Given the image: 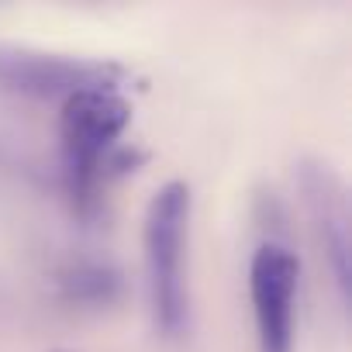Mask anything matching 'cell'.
<instances>
[{"mask_svg":"<svg viewBox=\"0 0 352 352\" xmlns=\"http://www.w3.org/2000/svg\"><path fill=\"white\" fill-rule=\"evenodd\" d=\"M52 283H56V297L80 311H104L124 297V273L114 263L90 259V256L66 259L56 270Z\"/></svg>","mask_w":352,"mask_h":352,"instance_id":"8992f818","label":"cell"},{"mask_svg":"<svg viewBox=\"0 0 352 352\" xmlns=\"http://www.w3.org/2000/svg\"><path fill=\"white\" fill-rule=\"evenodd\" d=\"M297 184L304 208L314 221L331 283L338 290V300H349V201L342 176L321 162V159H300Z\"/></svg>","mask_w":352,"mask_h":352,"instance_id":"5b68a950","label":"cell"},{"mask_svg":"<svg viewBox=\"0 0 352 352\" xmlns=\"http://www.w3.org/2000/svg\"><path fill=\"white\" fill-rule=\"evenodd\" d=\"M300 263L287 242H263L249 263V294L259 352H294V304Z\"/></svg>","mask_w":352,"mask_h":352,"instance_id":"277c9868","label":"cell"},{"mask_svg":"<svg viewBox=\"0 0 352 352\" xmlns=\"http://www.w3.org/2000/svg\"><path fill=\"white\" fill-rule=\"evenodd\" d=\"M121 66L104 59H83V56H63L28 45H0V87L35 97V100H66L80 90L94 87H118Z\"/></svg>","mask_w":352,"mask_h":352,"instance_id":"3957f363","label":"cell"},{"mask_svg":"<svg viewBox=\"0 0 352 352\" xmlns=\"http://www.w3.org/2000/svg\"><path fill=\"white\" fill-rule=\"evenodd\" d=\"M190 187L184 180L162 184L145 211V280L152 321L166 338H180L190 328L187 290V239H190Z\"/></svg>","mask_w":352,"mask_h":352,"instance_id":"7a4b0ae2","label":"cell"},{"mask_svg":"<svg viewBox=\"0 0 352 352\" xmlns=\"http://www.w3.org/2000/svg\"><path fill=\"white\" fill-rule=\"evenodd\" d=\"M128 121L131 104L118 87H94L63 100V180L80 218H94L107 184L142 162V152L118 145Z\"/></svg>","mask_w":352,"mask_h":352,"instance_id":"6da1fadb","label":"cell"},{"mask_svg":"<svg viewBox=\"0 0 352 352\" xmlns=\"http://www.w3.org/2000/svg\"><path fill=\"white\" fill-rule=\"evenodd\" d=\"M59 352H63V349H59Z\"/></svg>","mask_w":352,"mask_h":352,"instance_id":"52a82bcc","label":"cell"}]
</instances>
